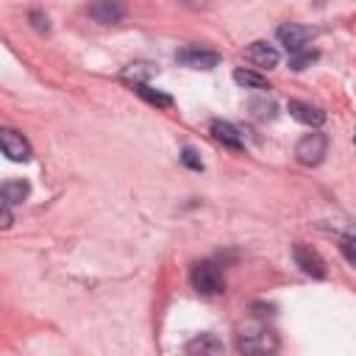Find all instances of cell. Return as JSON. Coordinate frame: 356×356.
Here are the masks:
<instances>
[{
    "label": "cell",
    "mask_w": 356,
    "mask_h": 356,
    "mask_svg": "<svg viewBox=\"0 0 356 356\" xmlns=\"http://www.w3.org/2000/svg\"><path fill=\"white\" fill-rule=\"evenodd\" d=\"M236 348L242 356H273L278 350V334L261 323H248L236 334Z\"/></svg>",
    "instance_id": "cell-1"
},
{
    "label": "cell",
    "mask_w": 356,
    "mask_h": 356,
    "mask_svg": "<svg viewBox=\"0 0 356 356\" xmlns=\"http://www.w3.org/2000/svg\"><path fill=\"white\" fill-rule=\"evenodd\" d=\"M192 286L200 295H220L225 289V281H222L220 267L214 261H197L192 267Z\"/></svg>",
    "instance_id": "cell-2"
},
{
    "label": "cell",
    "mask_w": 356,
    "mask_h": 356,
    "mask_svg": "<svg viewBox=\"0 0 356 356\" xmlns=\"http://www.w3.org/2000/svg\"><path fill=\"white\" fill-rule=\"evenodd\" d=\"M325 150H328L325 134L312 131V134H306V136L295 145V159H298L303 167H317V164L325 159Z\"/></svg>",
    "instance_id": "cell-3"
},
{
    "label": "cell",
    "mask_w": 356,
    "mask_h": 356,
    "mask_svg": "<svg viewBox=\"0 0 356 356\" xmlns=\"http://www.w3.org/2000/svg\"><path fill=\"white\" fill-rule=\"evenodd\" d=\"M314 28H309V25H298V22H286V25H278V31H275V36H278V42L289 50V56H295V53H303V47L314 39Z\"/></svg>",
    "instance_id": "cell-4"
},
{
    "label": "cell",
    "mask_w": 356,
    "mask_h": 356,
    "mask_svg": "<svg viewBox=\"0 0 356 356\" xmlns=\"http://www.w3.org/2000/svg\"><path fill=\"white\" fill-rule=\"evenodd\" d=\"M292 259H295V264H298L306 275H312V278H325V273H328L323 256H320L312 245L295 242V245H292Z\"/></svg>",
    "instance_id": "cell-5"
},
{
    "label": "cell",
    "mask_w": 356,
    "mask_h": 356,
    "mask_svg": "<svg viewBox=\"0 0 356 356\" xmlns=\"http://www.w3.org/2000/svg\"><path fill=\"white\" fill-rule=\"evenodd\" d=\"M0 147L11 161H28L31 159V145L22 134H17L14 128H3L0 131Z\"/></svg>",
    "instance_id": "cell-6"
},
{
    "label": "cell",
    "mask_w": 356,
    "mask_h": 356,
    "mask_svg": "<svg viewBox=\"0 0 356 356\" xmlns=\"http://www.w3.org/2000/svg\"><path fill=\"white\" fill-rule=\"evenodd\" d=\"M175 58L189 67V70H214L220 64V56L214 50H203V47H186V50H178Z\"/></svg>",
    "instance_id": "cell-7"
},
{
    "label": "cell",
    "mask_w": 356,
    "mask_h": 356,
    "mask_svg": "<svg viewBox=\"0 0 356 356\" xmlns=\"http://www.w3.org/2000/svg\"><path fill=\"white\" fill-rule=\"evenodd\" d=\"M222 350H225L222 339L211 331H203L186 342V356H222Z\"/></svg>",
    "instance_id": "cell-8"
},
{
    "label": "cell",
    "mask_w": 356,
    "mask_h": 356,
    "mask_svg": "<svg viewBox=\"0 0 356 356\" xmlns=\"http://www.w3.org/2000/svg\"><path fill=\"white\" fill-rule=\"evenodd\" d=\"M245 56L256 64V67H261V70H273V67H278V61H281V56H278V50L270 44V42H253L248 50H245Z\"/></svg>",
    "instance_id": "cell-9"
},
{
    "label": "cell",
    "mask_w": 356,
    "mask_h": 356,
    "mask_svg": "<svg viewBox=\"0 0 356 356\" xmlns=\"http://www.w3.org/2000/svg\"><path fill=\"white\" fill-rule=\"evenodd\" d=\"M289 114L298 122L309 125V128H320L325 122V111L317 108V106H312V103H303V100H289Z\"/></svg>",
    "instance_id": "cell-10"
},
{
    "label": "cell",
    "mask_w": 356,
    "mask_h": 356,
    "mask_svg": "<svg viewBox=\"0 0 356 356\" xmlns=\"http://www.w3.org/2000/svg\"><path fill=\"white\" fill-rule=\"evenodd\" d=\"M156 72H159V67H156V64H150V61H134V64L122 67L120 78H122V81H128V83H134V86H145Z\"/></svg>",
    "instance_id": "cell-11"
},
{
    "label": "cell",
    "mask_w": 356,
    "mask_h": 356,
    "mask_svg": "<svg viewBox=\"0 0 356 356\" xmlns=\"http://www.w3.org/2000/svg\"><path fill=\"white\" fill-rule=\"evenodd\" d=\"M211 136H214L220 145L231 147V150H242V136H239V131H236L231 122H225V120H214V122H211Z\"/></svg>",
    "instance_id": "cell-12"
},
{
    "label": "cell",
    "mask_w": 356,
    "mask_h": 356,
    "mask_svg": "<svg viewBox=\"0 0 356 356\" xmlns=\"http://www.w3.org/2000/svg\"><path fill=\"white\" fill-rule=\"evenodd\" d=\"M122 14H125V8L117 6V3H95V6H89V17H92L95 22H103V25L120 22Z\"/></svg>",
    "instance_id": "cell-13"
},
{
    "label": "cell",
    "mask_w": 356,
    "mask_h": 356,
    "mask_svg": "<svg viewBox=\"0 0 356 356\" xmlns=\"http://www.w3.org/2000/svg\"><path fill=\"white\" fill-rule=\"evenodd\" d=\"M0 192H3V200L6 203H22L31 195V186H28V181L19 178V181H6Z\"/></svg>",
    "instance_id": "cell-14"
},
{
    "label": "cell",
    "mask_w": 356,
    "mask_h": 356,
    "mask_svg": "<svg viewBox=\"0 0 356 356\" xmlns=\"http://www.w3.org/2000/svg\"><path fill=\"white\" fill-rule=\"evenodd\" d=\"M234 81H236L239 86H245V89H259V92L270 89L267 78L259 75V72H250V70H236V72H234Z\"/></svg>",
    "instance_id": "cell-15"
},
{
    "label": "cell",
    "mask_w": 356,
    "mask_h": 356,
    "mask_svg": "<svg viewBox=\"0 0 356 356\" xmlns=\"http://www.w3.org/2000/svg\"><path fill=\"white\" fill-rule=\"evenodd\" d=\"M134 92H136L142 100H147V103H153V106H159V108H170V106H172V97H170V95H164V92H159V89H150L147 83H145V86H134Z\"/></svg>",
    "instance_id": "cell-16"
},
{
    "label": "cell",
    "mask_w": 356,
    "mask_h": 356,
    "mask_svg": "<svg viewBox=\"0 0 356 356\" xmlns=\"http://www.w3.org/2000/svg\"><path fill=\"white\" fill-rule=\"evenodd\" d=\"M250 111H253V117L256 120H275V114H278V106L273 103V100H250Z\"/></svg>",
    "instance_id": "cell-17"
},
{
    "label": "cell",
    "mask_w": 356,
    "mask_h": 356,
    "mask_svg": "<svg viewBox=\"0 0 356 356\" xmlns=\"http://www.w3.org/2000/svg\"><path fill=\"white\" fill-rule=\"evenodd\" d=\"M312 61H317V50H303V53L289 56V67L292 70H306Z\"/></svg>",
    "instance_id": "cell-18"
},
{
    "label": "cell",
    "mask_w": 356,
    "mask_h": 356,
    "mask_svg": "<svg viewBox=\"0 0 356 356\" xmlns=\"http://www.w3.org/2000/svg\"><path fill=\"white\" fill-rule=\"evenodd\" d=\"M339 250H342V256L356 267V234L342 236V239H339Z\"/></svg>",
    "instance_id": "cell-19"
},
{
    "label": "cell",
    "mask_w": 356,
    "mask_h": 356,
    "mask_svg": "<svg viewBox=\"0 0 356 356\" xmlns=\"http://www.w3.org/2000/svg\"><path fill=\"white\" fill-rule=\"evenodd\" d=\"M28 19H31V25H33L36 31H42V33H47V31H50V19H47V14H44V11H39V8H31Z\"/></svg>",
    "instance_id": "cell-20"
},
{
    "label": "cell",
    "mask_w": 356,
    "mask_h": 356,
    "mask_svg": "<svg viewBox=\"0 0 356 356\" xmlns=\"http://www.w3.org/2000/svg\"><path fill=\"white\" fill-rule=\"evenodd\" d=\"M181 161H184L189 170H197V172L203 170V161H200V156H197L195 147H184V150H181Z\"/></svg>",
    "instance_id": "cell-21"
},
{
    "label": "cell",
    "mask_w": 356,
    "mask_h": 356,
    "mask_svg": "<svg viewBox=\"0 0 356 356\" xmlns=\"http://www.w3.org/2000/svg\"><path fill=\"white\" fill-rule=\"evenodd\" d=\"M11 222H14V214H11V203H6V200H3V228H11Z\"/></svg>",
    "instance_id": "cell-22"
}]
</instances>
